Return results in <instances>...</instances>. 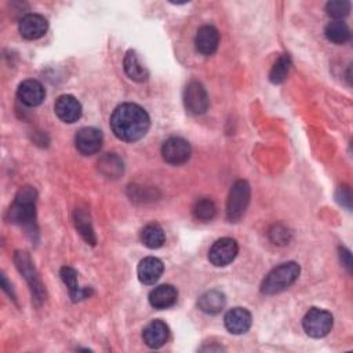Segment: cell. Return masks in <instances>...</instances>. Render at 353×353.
I'll list each match as a JSON object with an SVG mask.
<instances>
[{
  "mask_svg": "<svg viewBox=\"0 0 353 353\" xmlns=\"http://www.w3.org/2000/svg\"><path fill=\"white\" fill-rule=\"evenodd\" d=\"M113 134L124 142H135L145 137L150 127L148 112L137 103L125 102L119 105L110 116Z\"/></svg>",
  "mask_w": 353,
  "mask_h": 353,
  "instance_id": "obj_1",
  "label": "cell"
},
{
  "mask_svg": "<svg viewBox=\"0 0 353 353\" xmlns=\"http://www.w3.org/2000/svg\"><path fill=\"white\" fill-rule=\"evenodd\" d=\"M36 199L37 193L33 186H23L15 194L14 203L8 210V219L14 223L23 225L25 228L34 226L36 219Z\"/></svg>",
  "mask_w": 353,
  "mask_h": 353,
  "instance_id": "obj_2",
  "label": "cell"
},
{
  "mask_svg": "<svg viewBox=\"0 0 353 353\" xmlns=\"http://www.w3.org/2000/svg\"><path fill=\"white\" fill-rule=\"evenodd\" d=\"M299 272V265L292 261L276 266L265 276L261 284V292L266 295H274L287 290L296 281Z\"/></svg>",
  "mask_w": 353,
  "mask_h": 353,
  "instance_id": "obj_3",
  "label": "cell"
},
{
  "mask_svg": "<svg viewBox=\"0 0 353 353\" xmlns=\"http://www.w3.org/2000/svg\"><path fill=\"white\" fill-rule=\"evenodd\" d=\"M251 189L247 181H236L229 192L226 203V215L230 222H237L244 215L250 203Z\"/></svg>",
  "mask_w": 353,
  "mask_h": 353,
  "instance_id": "obj_4",
  "label": "cell"
},
{
  "mask_svg": "<svg viewBox=\"0 0 353 353\" xmlns=\"http://www.w3.org/2000/svg\"><path fill=\"white\" fill-rule=\"evenodd\" d=\"M334 317L330 312L319 307H310L303 316L302 325L305 332L312 338H323L330 334Z\"/></svg>",
  "mask_w": 353,
  "mask_h": 353,
  "instance_id": "obj_5",
  "label": "cell"
},
{
  "mask_svg": "<svg viewBox=\"0 0 353 353\" xmlns=\"http://www.w3.org/2000/svg\"><path fill=\"white\" fill-rule=\"evenodd\" d=\"M14 262H15L18 270L22 273V276L28 281V284L30 285L34 301L43 302L46 299V291H44V287L36 273V269L33 266L30 256L23 251H17L14 255Z\"/></svg>",
  "mask_w": 353,
  "mask_h": 353,
  "instance_id": "obj_6",
  "label": "cell"
},
{
  "mask_svg": "<svg viewBox=\"0 0 353 353\" xmlns=\"http://www.w3.org/2000/svg\"><path fill=\"white\" fill-rule=\"evenodd\" d=\"M183 103L189 113L203 114L208 109V95L204 85L200 81L192 80L188 83L183 91Z\"/></svg>",
  "mask_w": 353,
  "mask_h": 353,
  "instance_id": "obj_7",
  "label": "cell"
},
{
  "mask_svg": "<svg viewBox=\"0 0 353 353\" xmlns=\"http://www.w3.org/2000/svg\"><path fill=\"white\" fill-rule=\"evenodd\" d=\"M190 153H192V149L189 142L181 137H171L165 139L161 146L163 159L172 165H179L186 163L190 157Z\"/></svg>",
  "mask_w": 353,
  "mask_h": 353,
  "instance_id": "obj_8",
  "label": "cell"
},
{
  "mask_svg": "<svg viewBox=\"0 0 353 353\" xmlns=\"http://www.w3.org/2000/svg\"><path fill=\"white\" fill-rule=\"evenodd\" d=\"M239 245L236 240L230 237H222L216 240L208 251V259L214 266H226L237 255Z\"/></svg>",
  "mask_w": 353,
  "mask_h": 353,
  "instance_id": "obj_9",
  "label": "cell"
},
{
  "mask_svg": "<svg viewBox=\"0 0 353 353\" xmlns=\"http://www.w3.org/2000/svg\"><path fill=\"white\" fill-rule=\"evenodd\" d=\"M102 132L94 127H83L77 131L74 137V143L77 150L84 156H91L99 152L102 146Z\"/></svg>",
  "mask_w": 353,
  "mask_h": 353,
  "instance_id": "obj_10",
  "label": "cell"
},
{
  "mask_svg": "<svg viewBox=\"0 0 353 353\" xmlns=\"http://www.w3.org/2000/svg\"><path fill=\"white\" fill-rule=\"evenodd\" d=\"M48 22L40 14H26L21 18L18 23V30L21 36L26 40H36L44 36L47 32Z\"/></svg>",
  "mask_w": 353,
  "mask_h": 353,
  "instance_id": "obj_11",
  "label": "cell"
},
{
  "mask_svg": "<svg viewBox=\"0 0 353 353\" xmlns=\"http://www.w3.org/2000/svg\"><path fill=\"white\" fill-rule=\"evenodd\" d=\"M17 97L23 105L34 108V106H39L44 101L46 91H44V87L41 85V83H39L37 80L29 79V80L22 81L18 85Z\"/></svg>",
  "mask_w": 353,
  "mask_h": 353,
  "instance_id": "obj_12",
  "label": "cell"
},
{
  "mask_svg": "<svg viewBox=\"0 0 353 353\" xmlns=\"http://www.w3.org/2000/svg\"><path fill=\"white\" fill-rule=\"evenodd\" d=\"M55 114L63 123H74L81 116V105L73 95H61L54 105Z\"/></svg>",
  "mask_w": 353,
  "mask_h": 353,
  "instance_id": "obj_13",
  "label": "cell"
},
{
  "mask_svg": "<svg viewBox=\"0 0 353 353\" xmlns=\"http://www.w3.org/2000/svg\"><path fill=\"white\" fill-rule=\"evenodd\" d=\"M225 327L229 332L240 335L250 330L252 317L251 313L244 307H233L225 314Z\"/></svg>",
  "mask_w": 353,
  "mask_h": 353,
  "instance_id": "obj_14",
  "label": "cell"
},
{
  "mask_svg": "<svg viewBox=\"0 0 353 353\" xmlns=\"http://www.w3.org/2000/svg\"><path fill=\"white\" fill-rule=\"evenodd\" d=\"M168 336H170L168 325L161 320L150 321L143 328V332H142L143 342L152 349L161 347L168 341Z\"/></svg>",
  "mask_w": 353,
  "mask_h": 353,
  "instance_id": "obj_15",
  "label": "cell"
},
{
  "mask_svg": "<svg viewBox=\"0 0 353 353\" xmlns=\"http://www.w3.org/2000/svg\"><path fill=\"white\" fill-rule=\"evenodd\" d=\"M196 50L203 55H212L219 44V33L218 30L211 25L201 26L194 39Z\"/></svg>",
  "mask_w": 353,
  "mask_h": 353,
  "instance_id": "obj_16",
  "label": "cell"
},
{
  "mask_svg": "<svg viewBox=\"0 0 353 353\" xmlns=\"http://www.w3.org/2000/svg\"><path fill=\"white\" fill-rule=\"evenodd\" d=\"M164 266L159 258L146 256L138 265V279L143 284H154L163 274Z\"/></svg>",
  "mask_w": 353,
  "mask_h": 353,
  "instance_id": "obj_17",
  "label": "cell"
},
{
  "mask_svg": "<svg viewBox=\"0 0 353 353\" xmlns=\"http://www.w3.org/2000/svg\"><path fill=\"white\" fill-rule=\"evenodd\" d=\"M178 298V291L171 284H161L150 291L149 303L154 309H168L171 307Z\"/></svg>",
  "mask_w": 353,
  "mask_h": 353,
  "instance_id": "obj_18",
  "label": "cell"
},
{
  "mask_svg": "<svg viewBox=\"0 0 353 353\" xmlns=\"http://www.w3.org/2000/svg\"><path fill=\"white\" fill-rule=\"evenodd\" d=\"M59 274H61V279H62L63 284L68 287L69 295H70L73 302L85 299V298H88L92 294V290L90 287L88 288L79 287V284H77V273H76V270L73 268L63 266L61 269Z\"/></svg>",
  "mask_w": 353,
  "mask_h": 353,
  "instance_id": "obj_19",
  "label": "cell"
},
{
  "mask_svg": "<svg viewBox=\"0 0 353 353\" xmlns=\"http://www.w3.org/2000/svg\"><path fill=\"white\" fill-rule=\"evenodd\" d=\"M197 305H199L200 310H203L204 313L216 314V313H219V312L225 307V305H226V298H225V295H223L221 291L211 290V291L204 292V294L199 298Z\"/></svg>",
  "mask_w": 353,
  "mask_h": 353,
  "instance_id": "obj_20",
  "label": "cell"
},
{
  "mask_svg": "<svg viewBox=\"0 0 353 353\" xmlns=\"http://www.w3.org/2000/svg\"><path fill=\"white\" fill-rule=\"evenodd\" d=\"M141 241L145 247L156 250L165 243V233L159 223L152 222L141 230Z\"/></svg>",
  "mask_w": 353,
  "mask_h": 353,
  "instance_id": "obj_21",
  "label": "cell"
},
{
  "mask_svg": "<svg viewBox=\"0 0 353 353\" xmlns=\"http://www.w3.org/2000/svg\"><path fill=\"white\" fill-rule=\"evenodd\" d=\"M124 70L127 76L134 81H145L148 79V70L146 68L139 62L135 51L130 50L124 57Z\"/></svg>",
  "mask_w": 353,
  "mask_h": 353,
  "instance_id": "obj_22",
  "label": "cell"
},
{
  "mask_svg": "<svg viewBox=\"0 0 353 353\" xmlns=\"http://www.w3.org/2000/svg\"><path fill=\"white\" fill-rule=\"evenodd\" d=\"M324 33H325V37L335 44H343L350 39V29L343 21L330 22L325 26Z\"/></svg>",
  "mask_w": 353,
  "mask_h": 353,
  "instance_id": "obj_23",
  "label": "cell"
},
{
  "mask_svg": "<svg viewBox=\"0 0 353 353\" xmlns=\"http://www.w3.org/2000/svg\"><path fill=\"white\" fill-rule=\"evenodd\" d=\"M74 219H76V228L79 230V233L81 234V237L90 243V244H95L97 243V237H95V233H94V229L91 226V222H90V218H88V214L83 210H76V215H74Z\"/></svg>",
  "mask_w": 353,
  "mask_h": 353,
  "instance_id": "obj_24",
  "label": "cell"
},
{
  "mask_svg": "<svg viewBox=\"0 0 353 353\" xmlns=\"http://www.w3.org/2000/svg\"><path fill=\"white\" fill-rule=\"evenodd\" d=\"M193 216L199 221L203 222H208L211 219H214L215 214H216V207L215 203L211 199H200L194 203L193 208H192Z\"/></svg>",
  "mask_w": 353,
  "mask_h": 353,
  "instance_id": "obj_25",
  "label": "cell"
},
{
  "mask_svg": "<svg viewBox=\"0 0 353 353\" xmlns=\"http://www.w3.org/2000/svg\"><path fill=\"white\" fill-rule=\"evenodd\" d=\"M290 68H291V58H290V55L284 54V55L279 57V59L272 66V70L269 73V80L273 84L283 83L285 80L288 72H290Z\"/></svg>",
  "mask_w": 353,
  "mask_h": 353,
  "instance_id": "obj_26",
  "label": "cell"
},
{
  "mask_svg": "<svg viewBox=\"0 0 353 353\" xmlns=\"http://www.w3.org/2000/svg\"><path fill=\"white\" fill-rule=\"evenodd\" d=\"M101 171L109 178H117L123 172V163L114 154L103 156L98 163Z\"/></svg>",
  "mask_w": 353,
  "mask_h": 353,
  "instance_id": "obj_27",
  "label": "cell"
},
{
  "mask_svg": "<svg viewBox=\"0 0 353 353\" xmlns=\"http://www.w3.org/2000/svg\"><path fill=\"white\" fill-rule=\"evenodd\" d=\"M325 10L331 18L341 21L342 18H345L349 14L350 3L346 0H332L325 4Z\"/></svg>",
  "mask_w": 353,
  "mask_h": 353,
  "instance_id": "obj_28",
  "label": "cell"
},
{
  "mask_svg": "<svg viewBox=\"0 0 353 353\" xmlns=\"http://www.w3.org/2000/svg\"><path fill=\"white\" fill-rule=\"evenodd\" d=\"M269 237L274 244L283 245L287 244L290 240V232L287 228H284L283 225H273L272 229L269 230Z\"/></svg>",
  "mask_w": 353,
  "mask_h": 353,
  "instance_id": "obj_29",
  "label": "cell"
},
{
  "mask_svg": "<svg viewBox=\"0 0 353 353\" xmlns=\"http://www.w3.org/2000/svg\"><path fill=\"white\" fill-rule=\"evenodd\" d=\"M338 200L342 205L350 208V203H352V194L347 186H341L339 189V194H338Z\"/></svg>",
  "mask_w": 353,
  "mask_h": 353,
  "instance_id": "obj_30",
  "label": "cell"
},
{
  "mask_svg": "<svg viewBox=\"0 0 353 353\" xmlns=\"http://www.w3.org/2000/svg\"><path fill=\"white\" fill-rule=\"evenodd\" d=\"M339 255H341V261L343 262V265L347 268V270H352V256L350 252L346 248H339Z\"/></svg>",
  "mask_w": 353,
  "mask_h": 353,
  "instance_id": "obj_31",
  "label": "cell"
}]
</instances>
